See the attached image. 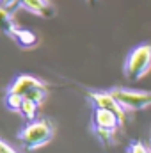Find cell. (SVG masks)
<instances>
[{"instance_id":"cell-9","label":"cell","mask_w":151,"mask_h":153,"mask_svg":"<svg viewBox=\"0 0 151 153\" xmlns=\"http://www.w3.org/2000/svg\"><path fill=\"white\" fill-rule=\"evenodd\" d=\"M38 109H39V105L36 102L25 98V100H23V105H21V109H20V114L27 119V123H32V121H36V117H38Z\"/></svg>"},{"instance_id":"cell-3","label":"cell","mask_w":151,"mask_h":153,"mask_svg":"<svg viewBox=\"0 0 151 153\" xmlns=\"http://www.w3.org/2000/svg\"><path fill=\"white\" fill-rule=\"evenodd\" d=\"M110 93L124 107V111H141L151 105V91H133V89L115 87Z\"/></svg>"},{"instance_id":"cell-1","label":"cell","mask_w":151,"mask_h":153,"mask_svg":"<svg viewBox=\"0 0 151 153\" xmlns=\"http://www.w3.org/2000/svg\"><path fill=\"white\" fill-rule=\"evenodd\" d=\"M52 137H53V125L48 119H36L32 123H27L18 134V141L25 150H38L44 146Z\"/></svg>"},{"instance_id":"cell-11","label":"cell","mask_w":151,"mask_h":153,"mask_svg":"<svg viewBox=\"0 0 151 153\" xmlns=\"http://www.w3.org/2000/svg\"><path fill=\"white\" fill-rule=\"evenodd\" d=\"M25 98H29V100L36 102L38 105H41V103L44 102V98H46V87H44V84H41V85H38V87H34Z\"/></svg>"},{"instance_id":"cell-14","label":"cell","mask_w":151,"mask_h":153,"mask_svg":"<svg viewBox=\"0 0 151 153\" xmlns=\"http://www.w3.org/2000/svg\"><path fill=\"white\" fill-rule=\"evenodd\" d=\"M0 153H16V152H14L5 141H2V143H0Z\"/></svg>"},{"instance_id":"cell-6","label":"cell","mask_w":151,"mask_h":153,"mask_svg":"<svg viewBox=\"0 0 151 153\" xmlns=\"http://www.w3.org/2000/svg\"><path fill=\"white\" fill-rule=\"evenodd\" d=\"M20 5L27 9L29 13H34L41 18H53L55 7L50 4V0H20Z\"/></svg>"},{"instance_id":"cell-12","label":"cell","mask_w":151,"mask_h":153,"mask_svg":"<svg viewBox=\"0 0 151 153\" xmlns=\"http://www.w3.org/2000/svg\"><path fill=\"white\" fill-rule=\"evenodd\" d=\"M128 153H150V150H148L142 143L133 141V143L130 144V148H128Z\"/></svg>"},{"instance_id":"cell-15","label":"cell","mask_w":151,"mask_h":153,"mask_svg":"<svg viewBox=\"0 0 151 153\" xmlns=\"http://www.w3.org/2000/svg\"><path fill=\"white\" fill-rule=\"evenodd\" d=\"M85 2H87L89 5H96V4H98V0H85Z\"/></svg>"},{"instance_id":"cell-4","label":"cell","mask_w":151,"mask_h":153,"mask_svg":"<svg viewBox=\"0 0 151 153\" xmlns=\"http://www.w3.org/2000/svg\"><path fill=\"white\" fill-rule=\"evenodd\" d=\"M119 119L117 116L110 112V111H105V109H96L94 114H93V126H94V132L96 135L100 137V141L107 143L112 139V135L115 134L117 126H119Z\"/></svg>"},{"instance_id":"cell-7","label":"cell","mask_w":151,"mask_h":153,"mask_svg":"<svg viewBox=\"0 0 151 153\" xmlns=\"http://www.w3.org/2000/svg\"><path fill=\"white\" fill-rule=\"evenodd\" d=\"M43 82L38 80L36 76H30V75H20L9 87V93H14V94H20V96H27L34 87L41 85Z\"/></svg>"},{"instance_id":"cell-13","label":"cell","mask_w":151,"mask_h":153,"mask_svg":"<svg viewBox=\"0 0 151 153\" xmlns=\"http://www.w3.org/2000/svg\"><path fill=\"white\" fill-rule=\"evenodd\" d=\"M18 5H20V0H2L4 9H13V7H18Z\"/></svg>"},{"instance_id":"cell-10","label":"cell","mask_w":151,"mask_h":153,"mask_svg":"<svg viewBox=\"0 0 151 153\" xmlns=\"http://www.w3.org/2000/svg\"><path fill=\"white\" fill-rule=\"evenodd\" d=\"M23 96H20V94H14V93H9L7 91V94H5V98H4V103H5V107L9 109V111H16V112H20V109H21V105H23Z\"/></svg>"},{"instance_id":"cell-5","label":"cell","mask_w":151,"mask_h":153,"mask_svg":"<svg viewBox=\"0 0 151 153\" xmlns=\"http://www.w3.org/2000/svg\"><path fill=\"white\" fill-rule=\"evenodd\" d=\"M89 100L93 102V105L96 107V109H105V111H110L114 114L117 116V119H119V123L123 125L124 123V107L114 98V94L109 91V93H105V91H91L89 93Z\"/></svg>"},{"instance_id":"cell-8","label":"cell","mask_w":151,"mask_h":153,"mask_svg":"<svg viewBox=\"0 0 151 153\" xmlns=\"http://www.w3.org/2000/svg\"><path fill=\"white\" fill-rule=\"evenodd\" d=\"M9 36L14 39L20 46H23V48H32V46L38 45V38H36V34L30 32V30H27V29H21V27H18V29H16L14 32H11Z\"/></svg>"},{"instance_id":"cell-2","label":"cell","mask_w":151,"mask_h":153,"mask_svg":"<svg viewBox=\"0 0 151 153\" xmlns=\"http://www.w3.org/2000/svg\"><path fill=\"white\" fill-rule=\"evenodd\" d=\"M151 70V45H139L133 48L124 62V76L132 82L142 78Z\"/></svg>"}]
</instances>
